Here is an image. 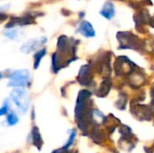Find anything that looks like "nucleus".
I'll return each mask as SVG.
<instances>
[{
  "instance_id": "10",
  "label": "nucleus",
  "mask_w": 154,
  "mask_h": 153,
  "mask_svg": "<svg viewBox=\"0 0 154 153\" xmlns=\"http://www.w3.org/2000/svg\"><path fill=\"white\" fill-rule=\"evenodd\" d=\"M21 33L22 32L20 31L16 30V29H8L6 32H4V35L6 36L7 38H9L10 40L17 41L21 37Z\"/></svg>"
},
{
  "instance_id": "4",
  "label": "nucleus",
  "mask_w": 154,
  "mask_h": 153,
  "mask_svg": "<svg viewBox=\"0 0 154 153\" xmlns=\"http://www.w3.org/2000/svg\"><path fill=\"white\" fill-rule=\"evenodd\" d=\"M46 41H47V38L43 37V36L31 39L22 45V47L20 48V50L24 54H29L31 52L35 51L42 45H44L46 43Z\"/></svg>"
},
{
  "instance_id": "12",
  "label": "nucleus",
  "mask_w": 154,
  "mask_h": 153,
  "mask_svg": "<svg viewBox=\"0 0 154 153\" xmlns=\"http://www.w3.org/2000/svg\"><path fill=\"white\" fill-rule=\"evenodd\" d=\"M75 137H76V133L73 131V132H71V133H70V136H69V139L68 142L65 144V148H69V147L73 143V142H74V140H75Z\"/></svg>"
},
{
  "instance_id": "2",
  "label": "nucleus",
  "mask_w": 154,
  "mask_h": 153,
  "mask_svg": "<svg viewBox=\"0 0 154 153\" xmlns=\"http://www.w3.org/2000/svg\"><path fill=\"white\" fill-rule=\"evenodd\" d=\"M10 98L20 113L25 114L28 111L30 106V97L23 88H14L11 92Z\"/></svg>"
},
{
  "instance_id": "13",
  "label": "nucleus",
  "mask_w": 154,
  "mask_h": 153,
  "mask_svg": "<svg viewBox=\"0 0 154 153\" xmlns=\"http://www.w3.org/2000/svg\"><path fill=\"white\" fill-rule=\"evenodd\" d=\"M7 18H8V16H7L6 14H5V13H0V23H3L4 21H5Z\"/></svg>"
},
{
  "instance_id": "6",
  "label": "nucleus",
  "mask_w": 154,
  "mask_h": 153,
  "mask_svg": "<svg viewBox=\"0 0 154 153\" xmlns=\"http://www.w3.org/2000/svg\"><path fill=\"white\" fill-rule=\"evenodd\" d=\"M100 14L102 16H104L107 20H111L116 14V9H115L114 5L111 2H106L104 5L102 10L100 11Z\"/></svg>"
},
{
  "instance_id": "1",
  "label": "nucleus",
  "mask_w": 154,
  "mask_h": 153,
  "mask_svg": "<svg viewBox=\"0 0 154 153\" xmlns=\"http://www.w3.org/2000/svg\"><path fill=\"white\" fill-rule=\"evenodd\" d=\"M8 87L14 88H23L31 84V75L27 69H20L13 71L9 76Z\"/></svg>"
},
{
  "instance_id": "8",
  "label": "nucleus",
  "mask_w": 154,
  "mask_h": 153,
  "mask_svg": "<svg viewBox=\"0 0 154 153\" xmlns=\"http://www.w3.org/2000/svg\"><path fill=\"white\" fill-rule=\"evenodd\" d=\"M46 55V49H41L37 50L33 55V69H37L40 66V63L42 60V58Z\"/></svg>"
},
{
  "instance_id": "3",
  "label": "nucleus",
  "mask_w": 154,
  "mask_h": 153,
  "mask_svg": "<svg viewBox=\"0 0 154 153\" xmlns=\"http://www.w3.org/2000/svg\"><path fill=\"white\" fill-rule=\"evenodd\" d=\"M42 15L41 14H32V13H26L22 16H18V17H12L8 23L5 24V28L6 29H14V27L16 26H25V25H29V24H32L35 23V19L36 16Z\"/></svg>"
},
{
  "instance_id": "7",
  "label": "nucleus",
  "mask_w": 154,
  "mask_h": 153,
  "mask_svg": "<svg viewBox=\"0 0 154 153\" xmlns=\"http://www.w3.org/2000/svg\"><path fill=\"white\" fill-rule=\"evenodd\" d=\"M31 137H32V142L33 146H35L38 150H41L42 146V139L38 127L36 126L32 127V132H31Z\"/></svg>"
},
{
  "instance_id": "11",
  "label": "nucleus",
  "mask_w": 154,
  "mask_h": 153,
  "mask_svg": "<svg viewBox=\"0 0 154 153\" xmlns=\"http://www.w3.org/2000/svg\"><path fill=\"white\" fill-rule=\"evenodd\" d=\"M9 103L8 101H5V103L3 104V106L0 107V117L3 115H5L9 113Z\"/></svg>"
},
{
  "instance_id": "5",
  "label": "nucleus",
  "mask_w": 154,
  "mask_h": 153,
  "mask_svg": "<svg viewBox=\"0 0 154 153\" xmlns=\"http://www.w3.org/2000/svg\"><path fill=\"white\" fill-rule=\"evenodd\" d=\"M78 32H80L82 35L86 37H93L95 36V30L92 26V24L89 22L82 21L79 26Z\"/></svg>"
},
{
  "instance_id": "14",
  "label": "nucleus",
  "mask_w": 154,
  "mask_h": 153,
  "mask_svg": "<svg viewBox=\"0 0 154 153\" xmlns=\"http://www.w3.org/2000/svg\"><path fill=\"white\" fill-rule=\"evenodd\" d=\"M2 78H3V73H2V72H0V79H1Z\"/></svg>"
},
{
  "instance_id": "9",
  "label": "nucleus",
  "mask_w": 154,
  "mask_h": 153,
  "mask_svg": "<svg viewBox=\"0 0 154 153\" xmlns=\"http://www.w3.org/2000/svg\"><path fill=\"white\" fill-rule=\"evenodd\" d=\"M5 122L8 126H14L19 122V118L15 112H10L6 115Z\"/></svg>"
}]
</instances>
